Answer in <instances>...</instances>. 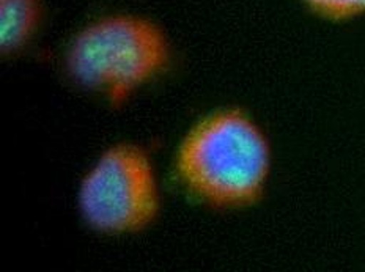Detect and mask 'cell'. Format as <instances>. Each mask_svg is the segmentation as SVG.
Returning <instances> with one entry per match:
<instances>
[{"instance_id":"cell-2","label":"cell","mask_w":365,"mask_h":272,"mask_svg":"<svg viewBox=\"0 0 365 272\" xmlns=\"http://www.w3.org/2000/svg\"><path fill=\"white\" fill-rule=\"evenodd\" d=\"M170 60L167 38L155 22L117 14L91 22L66 54L73 80L121 104L134 90L161 74Z\"/></svg>"},{"instance_id":"cell-3","label":"cell","mask_w":365,"mask_h":272,"mask_svg":"<svg viewBox=\"0 0 365 272\" xmlns=\"http://www.w3.org/2000/svg\"><path fill=\"white\" fill-rule=\"evenodd\" d=\"M79 208L90 226L123 235L155 221L159 192L153 167L139 147L121 143L98 159L79 189Z\"/></svg>"},{"instance_id":"cell-5","label":"cell","mask_w":365,"mask_h":272,"mask_svg":"<svg viewBox=\"0 0 365 272\" xmlns=\"http://www.w3.org/2000/svg\"><path fill=\"white\" fill-rule=\"evenodd\" d=\"M307 9L332 22H345L365 14V0H301Z\"/></svg>"},{"instance_id":"cell-1","label":"cell","mask_w":365,"mask_h":272,"mask_svg":"<svg viewBox=\"0 0 365 272\" xmlns=\"http://www.w3.org/2000/svg\"><path fill=\"white\" fill-rule=\"evenodd\" d=\"M271 155L263 132L245 112L228 109L202 120L177 155L186 191L215 208H246L262 199Z\"/></svg>"},{"instance_id":"cell-4","label":"cell","mask_w":365,"mask_h":272,"mask_svg":"<svg viewBox=\"0 0 365 272\" xmlns=\"http://www.w3.org/2000/svg\"><path fill=\"white\" fill-rule=\"evenodd\" d=\"M40 0H0V49L4 54L26 46L40 24Z\"/></svg>"}]
</instances>
